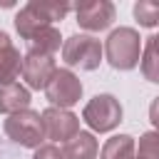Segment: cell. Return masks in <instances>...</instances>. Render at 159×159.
I'll list each match as a JSON object with an SVG mask.
<instances>
[{
    "label": "cell",
    "instance_id": "obj_10",
    "mask_svg": "<svg viewBox=\"0 0 159 159\" xmlns=\"http://www.w3.org/2000/svg\"><path fill=\"white\" fill-rule=\"evenodd\" d=\"M22 72V57L20 50L12 45V40L0 45V87L12 84L17 80V75Z\"/></svg>",
    "mask_w": 159,
    "mask_h": 159
},
{
    "label": "cell",
    "instance_id": "obj_17",
    "mask_svg": "<svg viewBox=\"0 0 159 159\" xmlns=\"http://www.w3.org/2000/svg\"><path fill=\"white\" fill-rule=\"evenodd\" d=\"M137 159H159V132H147L139 137Z\"/></svg>",
    "mask_w": 159,
    "mask_h": 159
},
{
    "label": "cell",
    "instance_id": "obj_21",
    "mask_svg": "<svg viewBox=\"0 0 159 159\" xmlns=\"http://www.w3.org/2000/svg\"><path fill=\"white\" fill-rule=\"evenodd\" d=\"M0 7H12V2H0Z\"/></svg>",
    "mask_w": 159,
    "mask_h": 159
},
{
    "label": "cell",
    "instance_id": "obj_7",
    "mask_svg": "<svg viewBox=\"0 0 159 159\" xmlns=\"http://www.w3.org/2000/svg\"><path fill=\"white\" fill-rule=\"evenodd\" d=\"M42 129H45V139L52 142H70L75 134H80V117L72 114L70 109H57V107H47L42 114Z\"/></svg>",
    "mask_w": 159,
    "mask_h": 159
},
{
    "label": "cell",
    "instance_id": "obj_11",
    "mask_svg": "<svg viewBox=\"0 0 159 159\" xmlns=\"http://www.w3.org/2000/svg\"><path fill=\"white\" fill-rule=\"evenodd\" d=\"M22 109H30V89L12 82L0 87V112L2 114H17Z\"/></svg>",
    "mask_w": 159,
    "mask_h": 159
},
{
    "label": "cell",
    "instance_id": "obj_18",
    "mask_svg": "<svg viewBox=\"0 0 159 159\" xmlns=\"http://www.w3.org/2000/svg\"><path fill=\"white\" fill-rule=\"evenodd\" d=\"M32 159H65V154H62V149L55 147V144H42V147L35 149Z\"/></svg>",
    "mask_w": 159,
    "mask_h": 159
},
{
    "label": "cell",
    "instance_id": "obj_8",
    "mask_svg": "<svg viewBox=\"0 0 159 159\" xmlns=\"http://www.w3.org/2000/svg\"><path fill=\"white\" fill-rule=\"evenodd\" d=\"M77 25L87 32H102L114 22V5L109 0H89L75 5Z\"/></svg>",
    "mask_w": 159,
    "mask_h": 159
},
{
    "label": "cell",
    "instance_id": "obj_4",
    "mask_svg": "<svg viewBox=\"0 0 159 159\" xmlns=\"http://www.w3.org/2000/svg\"><path fill=\"white\" fill-rule=\"evenodd\" d=\"M5 134L20 144V147H27V149H37L42 147L45 142V129H42V119H40V112L35 109H22L17 114H10L5 119Z\"/></svg>",
    "mask_w": 159,
    "mask_h": 159
},
{
    "label": "cell",
    "instance_id": "obj_2",
    "mask_svg": "<svg viewBox=\"0 0 159 159\" xmlns=\"http://www.w3.org/2000/svg\"><path fill=\"white\" fill-rule=\"evenodd\" d=\"M104 55H107V62L114 67V70H134L139 65V52H142V37L137 30L132 27H117L109 32L107 42H104Z\"/></svg>",
    "mask_w": 159,
    "mask_h": 159
},
{
    "label": "cell",
    "instance_id": "obj_6",
    "mask_svg": "<svg viewBox=\"0 0 159 159\" xmlns=\"http://www.w3.org/2000/svg\"><path fill=\"white\" fill-rule=\"evenodd\" d=\"M45 97H47V102L52 107L70 109L82 97V82H80V77L72 70H60L57 67V72L52 75V80L45 87Z\"/></svg>",
    "mask_w": 159,
    "mask_h": 159
},
{
    "label": "cell",
    "instance_id": "obj_14",
    "mask_svg": "<svg viewBox=\"0 0 159 159\" xmlns=\"http://www.w3.org/2000/svg\"><path fill=\"white\" fill-rule=\"evenodd\" d=\"M60 42H62L60 30L52 25V27H47V30L37 32L35 37L27 40V52H40V55H50V57H55V52L60 50Z\"/></svg>",
    "mask_w": 159,
    "mask_h": 159
},
{
    "label": "cell",
    "instance_id": "obj_19",
    "mask_svg": "<svg viewBox=\"0 0 159 159\" xmlns=\"http://www.w3.org/2000/svg\"><path fill=\"white\" fill-rule=\"evenodd\" d=\"M149 122L154 124V132H159V97L149 104Z\"/></svg>",
    "mask_w": 159,
    "mask_h": 159
},
{
    "label": "cell",
    "instance_id": "obj_5",
    "mask_svg": "<svg viewBox=\"0 0 159 159\" xmlns=\"http://www.w3.org/2000/svg\"><path fill=\"white\" fill-rule=\"evenodd\" d=\"M82 119L94 132H112L122 122V104L114 94H94L84 104Z\"/></svg>",
    "mask_w": 159,
    "mask_h": 159
},
{
    "label": "cell",
    "instance_id": "obj_1",
    "mask_svg": "<svg viewBox=\"0 0 159 159\" xmlns=\"http://www.w3.org/2000/svg\"><path fill=\"white\" fill-rule=\"evenodd\" d=\"M72 10L70 2H52V0H30L17 15H15V30L27 42L37 32L52 27L57 20H62Z\"/></svg>",
    "mask_w": 159,
    "mask_h": 159
},
{
    "label": "cell",
    "instance_id": "obj_15",
    "mask_svg": "<svg viewBox=\"0 0 159 159\" xmlns=\"http://www.w3.org/2000/svg\"><path fill=\"white\" fill-rule=\"evenodd\" d=\"M134 17L142 27H157L159 25V2H137L134 5Z\"/></svg>",
    "mask_w": 159,
    "mask_h": 159
},
{
    "label": "cell",
    "instance_id": "obj_9",
    "mask_svg": "<svg viewBox=\"0 0 159 159\" xmlns=\"http://www.w3.org/2000/svg\"><path fill=\"white\" fill-rule=\"evenodd\" d=\"M55 72H57L55 57L40 55V52H25V57H22V80L27 82L30 89H45Z\"/></svg>",
    "mask_w": 159,
    "mask_h": 159
},
{
    "label": "cell",
    "instance_id": "obj_16",
    "mask_svg": "<svg viewBox=\"0 0 159 159\" xmlns=\"http://www.w3.org/2000/svg\"><path fill=\"white\" fill-rule=\"evenodd\" d=\"M139 62H142V75H144V80L159 84V55H157L147 42H144V52H142Z\"/></svg>",
    "mask_w": 159,
    "mask_h": 159
},
{
    "label": "cell",
    "instance_id": "obj_12",
    "mask_svg": "<svg viewBox=\"0 0 159 159\" xmlns=\"http://www.w3.org/2000/svg\"><path fill=\"white\" fill-rule=\"evenodd\" d=\"M97 152H99V144L94 139L92 132H82L75 134L70 142H65V159H97Z\"/></svg>",
    "mask_w": 159,
    "mask_h": 159
},
{
    "label": "cell",
    "instance_id": "obj_13",
    "mask_svg": "<svg viewBox=\"0 0 159 159\" xmlns=\"http://www.w3.org/2000/svg\"><path fill=\"white\" fill-rule=\"evenodd\" d=\"M99 159H137V144L129 134H114L104 142Z\"/></svg>",
    "mask_w": 159,
    "mask_h": 159
},
{
    "label": "cell",
    "instance_id": "obj_20",
    "mask_svg": "<svg viewBox=\"0 0 159 159\" xmlns=\"http://www.w3.org/2000/svg\"><path fill=\"white\" fill-rule=\"evenodd\" d=\"M144 42H147V45H149V47H152V50H154V52L159 55V32H157V35H149V37H147Z\"/></svg>",
    "mask_w": 159,
    "mask_h": 159
},
{
    "label": "cell",
    "instance_id": "obj_3",
    "mask_svg": "<svg viewBox=\"0 0 159 159\" xmlns=\"http://www.w3.org/2000/svg\"><path fill=\"white\" fill-rule=\"evenodd\" d=\"M102 42L92 35H72L62 42V60L67 67H80V70H97L102 62Z\"/></svg>",
    "mask_w": 159,
    "mask_h": 159
}]
</instances>
